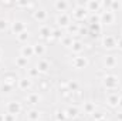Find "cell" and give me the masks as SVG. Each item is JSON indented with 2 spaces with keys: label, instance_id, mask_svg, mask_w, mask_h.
Wrapping results in <instances>:
<instances>
[{
  "label": "cell",
  "instance_id": "9a60e30c",
  "mask_svg": "<svg viewBox=\"0 0 122 121\" xmlns=\"http://www.w3.org/2000/svg\"><path fill=\"white\" fill-rule=\"evenodd\" d=\"M48 67H50V66H48V63L46 60H40L38 64H37V70H38V71H47Z\"/></svg>",
  "mask_w": 122,
  "mask_h": 121
},
{
  "label": "cell",
  "instance_id": "74e56055",
  "mask_svg": "<svg viewBox=\"0 0 122 121\" xmlns=\"http://www.w3.org/2000/svg\"><path fill=\"white\" fill-rule=\"evenodd\" d=\"M68 30H70V33H75V31H78V26H75V24L68 26Z\"/></svg>",
  "mask_w": 122,
  "mask_h": 121
},
{
  "label": "cell",
  "instance_id": "5b68a950",
  "mask_svg": "<svg viewBox=\"0 0 122 121\" xmlns=\"http://www.w3.org/2000/svg\"><path fill=\"white\" fill-rule=\"evenodd\" d=\"M104 46L107 47V49H114L115 46H117V40H115V37H112V36H107V37H104Z\"/></svg>",
  "mask_w": 122,
  "mask_h": 121
},
{
  "label": "cell",
  "instance_id": "8992f818",
  "mask_svg": "<svg viewBox=\"0 0 122 121\" xmlns=\"http://www.w3.org/2000/svg\"><path fill=\"white\" fill-rule=\"evenodd\" d=\"M11 30L14 31L16 34H20L21 31L26 30V26H24V23H23V22H14V23H13V26H11Z\"/></svg>",
  "mask_w": 122,
  "mask_h": 121
},
{
  "label": "cell",
  "instance_id": "7a4b0ae2",
  "mask_svg": "<svg viewBox=\"0 0 122 121\" xmlns=\"http://www.w3.org/2000/svg\"><path fill=\"white\" fill-rule=\"evenodd\" d=\"M87 64H88V60H87L85 57H75V59L72 60V66H74L75 68H84Z\"/></svg>",
  "mask_w": 122,
  "mask_h": 121
},
{
  "label": "cell",
  "instance_id": "6da1fadb",
  "mask_svg": "<svg viewBox=\"0 0 122 121\" xmlns=\"http://www.w3.org/2000/svg\"><path fill=\"white\" fill-rule=\"evenodd\" d=\"M104 84L108 87V88H115L117 84H118V78L114 77V76H107L104 78Z\"/></svg>",
  "mask_w": 122,
  "mask_h": 121
},
{
  "label": "cell",
  "instance_id": "e0dca14e",
  "mask_svg": "<svg viewBox=\"0 0 122 121\" xmlns=\"http://www.w3.org/2000/svg\"><path fill=\"white\" fill-rule=\"evenodd\" d=\"M14 80H16V76L11 74V73H9V74L4 76V83H7V84H10V86L14 84Z\"/></svg>",
  "mask_w": 122,
  "mask_h": 121
},
{
  "label": "cell",
  "instance_id": "ac0fdd59",
  "mask_svg": "<svg viewBox=\"0 0 122 121\" xmlns=\"http://www.w3.org/2000/svg\"><path fill=\"white\" fill-rule=\"evenodd\" d=\"M87 7H88V10H91V11H97V10L99 9V3H98V1H88V3H87Z\"/></svg>",
  "mask_w": 122,
  "mask_h": 121
},
{
  "label": "cell",
  "instance_id": "60d3db41",
  "mask_svg": "<svg viewBox=\"0 0 122 121\" xmlns=\"http://www.w3.org/2000/svg\"><path fill=\"white\" fill-rule=\"evenodd\" d=\"M118 120L122 121V113H119V114H118Z\"/></svg>",
  "mask_w": 122,
  "mask_h": 121
},
{
  "label": "cell",
  "instance_id": "5bb4252c",
  "mask_svg": "<svg viewBox=\"0 0 122 121\" xmlns=\"http://www.w3.org/2000/svg\"><path fill=\"white\" fill-rule=\"evenodd\" d=\"M54 7H56L58 11H64V10L68 7V3H67V1H60V0H58V1L54 3Z\"/></svg>",
  "mask_w": 122,
  "mask_h": 121
},
{
  "label": "cell",
  "instance_id": "7402d4cb",
  "mask_svg": "<svg viewBox=\"0 0 122 121\" xmlns=\"http://www.w3.org/2000/svg\"><path fill=\"white\" fill-rule=\"evenodd\" d=\"M71 49H72V51L78 53V51H81V50H82V44H81L80 41H74V43H72V46H71Z\"/></svg>",
  "mask_w": 122,
  "mask_h": 121
},
{
  "label": "cell",
  "instance_id": "836d02e7",
  "mask_svg": "<svg viewBox=\"0 0 122 121\" xmlns=\"http://www.w3.org/2000/svg\"><path fill=\"white\" fill-rule=\"evenodd\" d=\"M10 90H11V86H10V84H7V83H4V84L1 86V91H6V93H9Z\"/></svg>",
  "mask_w": 122,
  "mask_h": 121
},
{
  "label": "cell",
  "instance_id": "83f0119b",
  "mask_svg": "<svg viewBox=\"0 0 122 121\" xmlns=\"http://www.w3.org/2000/svg\"><path fill=\"white\" fill-rule=\"evenodd\" d=\"M95 111V105L92 104V103H87L85 104V113H88V114H91Z\"/></svg>",
  "mask_w": 122,
  "mask_h": 121
},
{
  "label": "cell",
  "instance_id": "ee69618b",
  "mask_svg": "<svg viewBox=\"0 0 122 121\" xmlns=\"http://www.w3.org/2000/svg\"><path fill=\"white\" fill-rule=\"evenodd\" d=\"M97 121H107V120H105V118H102V120H97Z\"/></svg>",
  "mask_w": 122,
  "mask_h": 121
},
{
  "label": "cell",
  "instance_id": "f35d334b",
  "mask_svg": "<svg viewBox=\"0 0 122 121\" xmlns=\"http://www.w3.org/2000/svg\"><path fill=\"white\" fill-rule=\"evenodd\" d=\"M16 4H17V6H23V7H24V6H29L30 3H29V1H17Z\"/></svg>",
  "mask_w": 122,
  "mask_h": 121
},
{
  "label": "cell",
  "instance_id": "d6a6232c",
  "mask_svg": "<svg viewBox=\"0 0 122 121\" xmlns=\"http://www.w3.org/2000/svg\"><path fill=\"white\" fill-rule=\"evenodd\" d=\"M92 114H94L95 121H97V120H102V118H104V114H102V113H99V111H98V113H95V111H94Z\"/></svg>",
  "mask_w": 122,
  "mask_h": 121
},
{
  "label": "cell",
  "instance_id": "cb8c5ba5",
  "mask_svg": "<svg viewBox=\"0 0 122 121\" xmlns=\"http://www.w3.org/2000/svg\"><path fill=\"white\" fill-rule=\"evenodd\" d=\"M17 38H19V41H26L29 38V31H21L20 34H17Z\"/></svg>",
  "mask_w": 122,
  "mask_h": 121
},
{
  "label": "cell",
  "instance_id": "1f68e13d",
  "mask_svg": "<svg viewBox=\"0 0 122 121\" xmlns=\"http://www.w3.org/2000/svg\"><path fill=\"white\" fill-rule=\"evenodd\" d=\"M51 36H53V37H56V38H61V31L58 30V29H56V30L51 31Z\"/></svg>",
  "mask_w": 122,
  "mask_h": 121
},
{
  "label": "cell",
  "instance_id": "277c9868",
  "mask_svg": "<svg viewBox=\"0 0 122 121\" xmlns=\"http://www.w3.org/2000/svg\"><path fill=\"white\" fill-rule=\"evenodd\" d=\"M101 20H102L104 23H108V24H111V23H114V20H115V16H114V13L109 10V11H105V13H102V16H101Z\"/></svg>",
  "mask_w": 122,
  "mask_h": 121
},
{
  "label": "cell",
  "instance_id": "f546056e",
  "mask_svg": "<svg viewBox=\"0 0 122 121\" xmlns=\"http://www.w3.org/2000/svg\"><path fill=\"white\" fill-rule=\"evenodd\" d=\"M6 27H7V20L6 19H0V31L6 30Z\"/></svg>",
  "mask_w": 122,
  "mask_h": 121
},
{
  "label": "cell",
  "instance_id": "8fae6325",
  "mask_svg": "<svg viewBox=\"0 0 122 121\" xmlns=\"http://www.w3.org/2000/svg\"><path fill=\"white\" fill-rule=\"evenodd\" d=\"M85 14H87V10H85L84 7H77L75 11H74V16H75L77 19H84Z\"/></svg>",
  "mask_w": 122,
  "mask_h": 121
},
{
  "label": "cell",
  "instance_id": "ba28073f",
  "mask_svg": "<svg viewBox=\"0 0 122 121\" xmlns=\"http://www.w3.org/2000/svg\"><path fill=\"white\" fill-rule=\"evenodd\" d=\"M57 23L60 26H68L70 24V17L65 13H61V14H58V17H57Z\"/></svg>",
  "mask_w": 122,
  "mask_h": 121
},
{
  "label": "cell",
  "instance_id": "f1b7e54d",
  "mask_svg": "<svg viewBox=\"0 0 122 121\" xmlns=\"http://www.w3.org/2000/svg\"><path fill=\"white\" fill-rule=\"evenodd\" d=\"M68 90H70V91L78 90V84H77L75 81H70V83H68Z\"/></svg>",
  "mask_w": 122,
  "mask_h": 121
},
{
  "label": "cell",
  "instance_id": "2e32d148",
  "mask_svg": "<svg viewBox=\"0 0 122 121\" xmlns=\"http://www.w3.org/2000/svg\"><path fill=\"white\" fill-rule=\"evenodd\" d=\"M115 64H117V60H115L114 56H107L105 57V66L107 67H114Z\"/></svg>",
  "mask_w": 122,
  "mask_h": 121
},
{
  "label": "cell",
  "instance_id": "b9f144b4",
  "mask_svg": "<svg viewBox=\"0 0 122 121\" xmlns=\"http://www.w3.org/2000/svg\"><path fill=\"white\" fill-rule=\"evenodd\" d=\"M118 104H119V105L122 107V97H119V103H118Z\"/></svg>",
  "mask_w": 122,
  "mask_h": 121
},
{
  "label": "cell",
  "instance_id": "d4e9b609",
  "mask_svg": "<svg viewBox=\"0 0 122 121\" xmlns=\"http://www.w3.org/2000/svg\"><path fill=\"white\" fill-rule=\"evenodd\" d=\"M16 64H17L19 67H24V66L27 64V59L21 56V57H19V59H16Z\"/></svg>",
  "mask_w": 122,
  "mask_h": 121
},
{
  "label": "cell",
  "instance_id": "3957f363",
  "mask_svg": "<svg viewBox=\"0 0 122 121\" xmlns=\"http://www.w3.org/2000/svg\"><path fill=\"white\" fill-rule=\"evenodd\" d=\"M20 103H17V101H11V103H9V105H7V110H9V114H17L19 111H20Z\"/></svg>",
  "mask_w": 122,
  "mask_h": 121
},
{
  "label": "cell",
  "instance_id": "4316f807",
  "mask_svg": "<svg viewBox=\"0 0 122 121\" xmlns=\"http://www.w3.org/2000/svg\"><path fill=\"white\" fill-rule=\"evenodd\" d=\"M90 27H91L92 31H95V36L101 31V26H99V23H91V24H90Z\"/></svg>",
  "mask_w": 122,
  "mask_h": 121
},
{
  "label": "cell",
  "instance_id": "8d00e7d4",
  "mask_svg": "<svg viewBox=\"0 0 122 121\" xmlns=\"http://www.w3.org/2000/svg\"><path fill=\"white\" fill-rule=\"evenodd\" d=\"M4 121H14L13 114H4Z\"/></svg>",
  "mask_w": 122,
  "mask_h": 121
},
{
  "label": "cell",
  "instance_id": "4dcf8cb0",
  "mask_svg": "<svg viewBox=\"0 0 122 121\" xmlns=\"http://www.w3.org/2000/svg\"><path fill=\"white\" fill-rule=\"evenodd\" d=\"M62 43H64L65 46H72V43H74V41H72V38H71V37H64V38H62Z\"/></svg>",
  "mask_w": 122,
  "mask_h": 121
},
{
  "label": "cell",
  "instance_id": "d6986e66",
  "mask_svg": "<svg viewBox=\"0 0 122 121\" xmlns=\"http://www.w3.org/2000/svg\"><path fill=\"white\" fill-rule=\"evenodd\" d=\"M27 117H29V120H31V121H37L38 120V117H40V113L36 111V110H31L30 113L27 114Z\"/></svg>",
  "mask_w": 122,
  "mask_h": 121
},
{
  "label": "cell",
  "instance_id": "ffe728a7",
  "mask_svg": "<svg viewBox=\"0 0 122 121\" xmlns=\"http://www.w3.org/2000/svg\"><path fill=\"white\" fill-rule=\"evenodd\" d=\"M33 50H34V54H38V56H43L44 54V47L41 46V44H36L34 47H33Z\"/></svg>",
  "mask_w": 122,
  "mask_h": 121
},
{
  "label": "cell",
  "instance_id": "484cf974",
  "mask_svg": "<svg viewBox=\"0 0 122 121\" xmlns=\"http://www.w3.org/2000/svg\"><path fill=\"white\" fill-rule=\"evenodd\" d=\"M121 7H122L121 1H111V11H114V10H119Z\"/></svg>",
  "mask_w": 122,
  "mask_h": 121
},
{
  "label": "cell",
  "instance_id": "9c48e42d",
  "mask_svg": "<svg viewBox=\"0 0 122 121\" xmlns=\"http://www.w3.org/2000/svg\"><path fill=\"white\" fill-rule=\"evenodd\" d=\"M108 103H109V105H112V107L118 105V103H119V95H118V94H111V95H108Z\"/></svg>",
  "mask_w": 122,
  "mask_h": 121
},
{
  "label": "cell",
  "instance_id": "f6af8a7d",
  "mask_svg": "<svg viewBox=\"0 0 122 121\" xmlns=\"http://www.w3.org/2000/svg\"><path fill=\"white\" fill-rule=\"evenodd\" d=\"M0 57H1V50H0Z\"/></svg>",
  "mask_w": 122,
  "mask_h": 121
},
{
  "label": "cell",
  "instance_id": "d590c367",
  "mask_svg": "<svg viewBox=\"0 0 122 121\" xmlns=\"http://www.w3.org/2000/svg\"><path fill=\"white\" fill-rule=\"evenodd\" d=\"M29 74H30L31 77H36V76H38V70H37V67H36V68H31L30 71H29Z\"/></svg>",
  "mask_w": 122,
  "mask_h": 121
},
{
  "label": "cell",
  "instance_id": "44dd1931",
  "mask_svg": "<svg viewBox=\"0 0 122 121\" xmlns=\"http://www.w3.org/2000/svg\"><path fill=\"white\" fill-rule=\"evenodd\" d=\"M77 114H78V110H77V107H70L68 110H67V116L68 117H77Z\"/></svg>",
  "mask_w": 122,
  "mask_h": 121
},
{
  "label": "cell",
  "instance_id": "e575fe53",
  "mask_svg": "<svg viewBox=\"0 0 122 121\" xmlns=\"http://www.w3.org/2000/svg\"><path fill=\"white\" fill-rule=\"evenodd\" d=\"M57 120H58V121H64V120H65V113L58 111V113H57Z\"/></svg>",
  "mask_w": 122,
  "mask_h": 121
},
{
  "label": "cell",
  "instance_id": "603a6c76",
  "mask_svg": "<svg viewBox=\"0 0 122 121\" xmlns=\"http://www.w3.org/2000/svg\"><path fill=\"white\" fill-rule=\"evenodd\" d=\"M38 100H40L38 94H30V95L27 97V101H29V103H31V104H36V103H38Z\"/></svg>",
  "mask_w": 122,
  "mask_h": 121
},
{
  "label": "cell",
  "instance_id": "52a82bcc",
  "mask_svg": "<svg viewBox=\"0 0 122 121\" xmlns=\"http://www.w3.org/2000/svg\"><path fill=\"white\" fill-rule=\"evenodd\" d=\"M46 17H47V13H46L44 9H37V10L34 11V19H36V20L43 22V20H46Z\"/></svg>",
  "mask_w": 122,
  "mask_h": 121
},
{
  "label": "cell",
  "instance_id": "7bdbcfd3",
  "mask_svg": "<svg viewBox=\"0 0 122 121\" xmlns=\"http://www.w3.org/2000/svg\"><path fill=\"white\" fill-rule=\"evenodd\" d=\"M0 121H4V116H1V114H0Z\"/></svg>",
  "mask_w": 122,
  "mask_h": 121
},
{
  "label": "cell",
  "instance_id": "7c38bea8",
  "mask_svg": "<svg viewBox=\"0 0 122 121\" xmlns=\"http://www.w3.org/2000/svg\"><path fill=\"white\" fill-rule=\"evenodd\" d=\"M34 54V50H33V47H30V46H26V47H23L21 49V56L23 57H30V56H33Z\"/></svg>",
  "mask_w": 122,
  "mask_h": 121
},
{
  "label": "cell",
  "instance_id": "4fadbf2b",
  "mask_svg": "<svg viewBox=\"0 0 122 121\" xmlns=\"http://www.w3.org/2000/svg\"><path fill=\"white\" fill-rule=\"evenodd\" d=\"M19 86H20L21 90H27L31 86V81L29 78H21V80H19Z\"/></svg>",
  "mask_w": 122,
  "mask_h": 121
},
{
  "label": "cell",
  "instance_id": "30bf717a",
  "mask_svg": "<svg viewBox=\"0 0 122 121\" xmlns=\"http://www.w3.org/2000/svg\"><path fill=\"white\" fill-rule=\"evenodd\" d=\"M51 31L53 30H50V27L43 26V27H40V36H41L43 38H48V37L51 36Z\"/></svg>",
  "mask_w": 122,
  "mask_h": 121
},
{
  "label": "cell",
  "instance_id": "ab89813d",
  "mask_svg": "<svg viewBox=\"0 0 122 121\" xmlns=\"http://www.w3.org/2000/svg\"><path fill=\"white\" fill-rule=\"evenodd\" d=\"M118 47L122 50V38H119V40H118Z\"/></svg>",
  "mask_w": 122,
  "mask_h": 121
}]
</instances>
